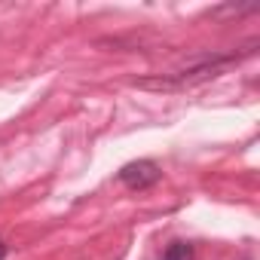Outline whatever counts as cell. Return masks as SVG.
Segmentation results:
<instances>
[{"mask_svg":"<svg viewBox=\"0 0 260 260\" xmlns=\"http://www.w3.org/2000/svg\"><path fill=\"white\" fill-rule=\"evenodd\" d=\"M242 55L239 52H211V55H199V58H190L184 71H175V74H153V77H144V80H135L138 89H150V92H181V89H193L199 83H208L214 80L223 68L236 64Z\"/></svg>","mask_w":260,"mask_h":260,"instance_id":"cell-1","label":"cell"},{"mask_svg":"<svg viewBox=\"0 0 260 260\" xmlns=\"http://www.w3.org/2000/svg\"><path fill=\"white\" fill-rule=\"evenodd\" d=\"M159 178H162V172H159V166H156L153 159H138V162H128V166L119 169V181H122L128 190H147V187H153Z\"/></svg>","mask_w":260,"mask_h":260,"instance_id":"cell-2","label":"cell"},{"mask_svg":"<svg viewBox=\"0 0 260 260\" xmlns=\"http://www.w3.org/2000/svg\"><path fill=\"white\" fill-rule=\"evenodd\" d=\"M162 260H193V248L187 242H172L162 251Z\"/></svg>","mask_w":260,"mask_h":260,"instance_id":"cell-3","label":"cell"},{"mask_svg":"<svg viewBox=\"0 0 260 260\" xmlns=\"http://www.w3.org/2000/svg\"><path fill=\"white\" fill-rule=\"evenodd\" d=\"M7 257V245H4V239H0V260Z\"/></svg>","mask_w":260,"mask_h":260,"instance_id":"cell-4","label":"cell"}]
</instances>
